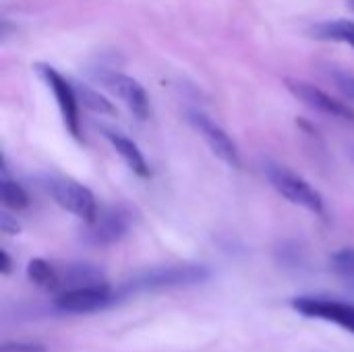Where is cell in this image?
<instances>
[{"label":"cell","instance_id":"1","mask_svg":"<svg viewBox=\"0 0 354 352\" xmlns=\"http://www.w3.org/2000/svg\"><path fill=\"white\" fill-rule=\"evenodd\" d=\"M209 280V270L197 263L185 266H166V268H151L143 274L133 276L129 282L122 284L118 290L120 297H129L135 293H149V290H164V288H178V286H195Z\"/></svg>","mask_w":354,"mask_h":352},{"label":"cell","instance_id":"2","mask_svg":"<svg viewBox=\"0 0 354 352\" xmlns=\"http://www.w3.org/2000/svg\"><path fill=\"white\" fill-rule=\"evenodd\" d=\"M263 172L270 180V185L290 203L305 207L307 212L315 214V216H326V201L322 197V193L307 183L303 176L295 174L292 170H288L286 166L280 164H272L268 162L263 166Z\"/></svg>","mask_w":354,"mask_h":352},{"label":"cell","instance_id":"3","mask_svg":"<svg viewBox=\"0 0 354 352\" xmlns=\"http://www.w3.org/2000/svg\"><path fill=\"white\" fill-rule=\"evenodd\" d=\"M44 187L62 210L71 212L83 222L91 224L97 218L100 210H97V201L93 193L81 183H77L75 178L62 176V174H48L44 178Z\"/></svg>","mask_w":354,"mask_h":352},{"label":"cell","instance_id":"4","mask_svg":"<svg viewBox=\"0 0 354 352\" xmlns=\"http://www.w3.org/2000/svg\"><path fill=\"white\" fill-rule=\"evenodd\" d=\"M37 75L41 77V81L48 85V89L54 93L62 122L66 127V131L75 137L81 139V118H79V98H77V89L50 64H35Z\"/></svg>","mask_w":354,"mask_h":352},{"label":"cell","instance_id":"5","mask_svg":"<svg viewBox=\"0 0 354 352\" xmlns=\"http://www.w3.org/2000/svg\"><path fill=\"white\" fill-rule=\"evenodd\" d=\"M118 301V293H114L108 284L97 286H83V288H68L60 290L54 299V305L62 313L71 315H83V313H95L102 311Z\"/></svg>","mask_w":354,"mask_h":352},{"label":"cell","instance_id":"6","mask_svg":"<svg viewBox=\"0 0 354 352\" xmlns=\"http://www.w3.org/2000/svg\"><path fill=\"white\" fill-rule=\"evenodd\" d=\"M97 79L100 83L110 89L139 120H147L149 114H151V106H149V95L147 91L143 89V85L124 75V73H118V71H100L97 73Z\"/></svg>","mask_w":354,"mask_h":352},{"label":"cell","instance_id":"7","mask_svg":"<svg viewBox=\"0 0 354 352\" xmlns=\"http://www.w3.org/2000/svg\"><path fill=\"white\" fill-rule=\"evenodd\" d=\"M189 122L199 133V137L205 141V145L212 149V154L216 158H220L230 168H239L241 166V154H239L236 143L230 139V135L218 122H214L207 114H203L199 110H191L189 112Z\"/></svg>","mask_w":354,"mask_h":352},{"label":"cell","instance_id":"8","mask_svg":"<svg viewBox=\"0 0 354 352\" xmlns=\"http://www.w3.org/2000/svg\"><path fill=\"white\" fill-rule=\"evenodd\" d=\"M286 89L301 100L305 106H309L315 112L328 114L332 118H340V120H348L354 122V108L348 106V102H340L336 98H332L330 93H326L324 89L307 83V81H297V79H286Z\"/></svg>","mask_w":354,"mask_h":352},{"label":"cell","instance_id":"9","mask_svg":"<svg viewBox=\"0 0 354 352\" xmlns=\"http://www.w3.org/2000/svg\"><path fill=\"white\" fill-rule=\"evenodd\" d=\"M292 309L305 317L334 322L340 328L354 334L353 303H344V301H336V299H324V297H299V299H292Z\"/></svg>","mask_w":354,"mask_h":352},{"label":"cell","instance_id":"10","mask_svg":"<svg viewBox=\"0 0 354 352\" xmlns=\"http://www.w3.org/2000/svg\"><path fill=\"white\" fill-rule=\"evenodd\" d=\"M129 226L131 218L122 207H108L89 224V239L95 245H112L129 232Z\"/></svg>","mask_w":354,"mask_h":352},{"label":"cell","instance_id":"11","mask_svg":"<svg viewBox=\"0 0 354 352\" xmlns=\"http://www.w3.org/2000/svg\"><path fill=\"white\" fill-rule=\"evenodd\" d=\"M106 139L110 141L114 151L122 158V162L131 168L133 174H137L139 178H149L151 176L149 164H147L143 151L139 149V145L135 141H131L127 135L116 133V131H106Z\"/></svg>","mask_w":354,"mask_h":352},{"label":"cell","instance_id":"12","mask_svg":"<svg viewBox=\"0 0 354 352\" xmlns=\"http://www.w3.org/2000/svg\"><path fill=\"white\" fill-rule=\"evenodd\" d=\"M97 284H106L104 274H102V270H97L95 266H89V263L68 266L64 270V274H60V290L97 286Z\"/></svg>","mask_w":354,"mask_h":352},{"label":"cell","instance_id":"13","mask_svg":"<svg viewBox=\"0 0 354 352\" xmlns=\"http://www.w3.org/2000/svg\"><path fill=\"white\" fill-rule=\"evenodd\" d=\"M313 37L317 39H326V41H340V44H348L354 48V21L348 19H338V21H324L317 23L311 29Z\"/></svg>","mask_w":354,"mask_h":352},{"label":"cell","instance_id":"14","mask_svg":"<svg viewBox=\"0 0 354 352\" xmlns=\"http://www.w3.org/2000/svg\"><path fill=\"white\" fill-rule=\"evenodd\" d=\"M27 278L41 290H60V274L41 257H35L27 263Z\"/></svg>","mask_w":354,"mask_h":352},{"label":"cell","instance_id":"15","mask_svg":"<svg viewBox=\"0 0 354 352\" xmlns=\"http://www.w3.org/2000/svg\"><path fill=\"white\" fill-rule=\"evenodd\" d=\"M0 197H2V205L6 210L21 212V210L29 207V195L17 180H12L8 176L6 166L2 168V174H0Z\"/></svg>","mask_w":354,"mask_h":352},{"label":"cell","instance_id":"16","mask_svg":"<svg viewBox=\"0 0 354 352\" xmlns=\"http://www.w3.org/2000/svg\"><path fill=\"white\" fill-rule=\"evenodd\" d=\"M75 89H77L79 104H83L87 110H91V112H95V114H102V116H114V114H116L114 104H112L106 95H102L100 91L87 87V85H79V87H75Z\"/></svg>","mask_w":354,"mask_h":352},{"label":"cell","instance_id":"17","mask_svg":"<svg viewBox=\"0 0 354 352\" xmlns=\"http://www.w3.org/2000/svg\"><path fill=\"white\" fill-rule=\"evenodd\" d=\"M330 266L332 272L336 274V278L354 293V249H340L330 257Z\"/></svg>","mask_w":354,"mask_h":352},{"label":"cell","instance_id":"18","mask_svg":"<svg viewBox=\"0 0 354 352\" xmlns=\"http://www.w3.org/2000/svg\"><path fill=\"white\" fill-rule=\"evenodd\" d=\"M330 75H332L336 87L342 91V95L354 104V73L346 71V68H334Z\"/></svg>","mask_w":354,"mask_h":352},{"label":"cell","instance_id":"19","mask_svg":"<svg viewBox=\"0 0 354 352\" xmlns=\"http://www.w3.org/2000/svg\"><path fill=\"white\" fill-rule=\"evenodd\" d=\"M0 352H48L39 342H4Z\"/></svg>","mask_w":354,"mask_h":352},{"label":"cell","instance_id":"20","mask_svg":"<svg viewBox=\"0 0 354 352\" xmlns=\"http://www.w3.org/2000/svg\"><path fill=\"white\" fill-rule=\"evenodd\" d=\"M0 230L4 234H19L21 232V226H19L17 218H10L6 212H2L0 214Z\"/></svg>","mask_w":354,"mask_h":352},{"label":"cell","instance_id":"21","mask_svg":"<svg viewBox=\"0 0 354 352\" xmlns=\"http://www.w3.org/2000/svg\"><path fill=\"white\" fill-rule=\"evenodd\" d=\"M0 272H2V276H8L12 272V259L4 249L0 251Z\"/></svg>","mask_w":354,"mask_h":352},{"label":"cell","instance_id":"22","mask_svg":"<svg viewBox=\"0 0 354 352\" xmlns=\"http://www.w3.org/2000/svg\"><path fill=\"white\" fill-rule=\"evenodd\" d=\"M346 4H348V6L354 10V0H346Z\"/></svg>","mask_w":354,"mask_h":352},{"label":"cell","instance_id":"23","mask_svg":"<svg viewBox=\"0 0 354 352\" xmlns=\"http://www.w3.org/2000/svg\"><path fill=\"white\" fill-rule=\"evenodd\" d=\"M353 156H354V149H353Z\"/></svg>","mask_w":354,"mask_h":352}]
</instances>
